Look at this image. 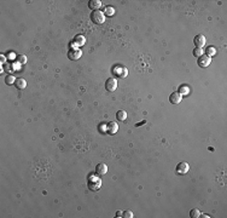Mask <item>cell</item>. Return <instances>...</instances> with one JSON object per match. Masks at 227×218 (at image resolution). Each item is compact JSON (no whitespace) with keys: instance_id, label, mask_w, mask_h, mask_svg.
<instances>
[{"instance_id":"ba28073f","label":"cell","mask_w":227,"mask_h":218,"mask_svg":"<svg viewBox=\"0 0 227 218\" xmlns=\"http://www.w3.org/2000/svg\"><path fill=\"white\" fill-rule=\"evenodd\" d=\"M193 42H195L196 47H199V49H202L204 45H206V36H204V35H202V34L196 35V36H195V39H193Z\"/></svg>"},{"instance_id":"7c38bea8","label":"cell","mask_w":227,"mask_h":218,"mask_svg":"<svg viewBox=\"0 0 227 218\" xmlns=\"http://www.w3.org/2000/svg\"><path fill=\"white\" fill-rule=\"evenodd\" d=\"M100 6H101V1H100V0H91V1L88 3V7H90L92 11H98Z\"/></svg>"},{"instance_id":"484cf974","label":"cell","mask_w":227,"mask_h":218,"mask_svg":"<svg viewBox=\"0 0 227 218\" xmlns=\"http://www.w3.org/2000/svg\"><path fill=\"white\" fill-rule=\"evenodd\" d=\"M116 217H122V212H121V211H117V212H116Z\"/></svg>"},{"instance_id":"30bf717a","label":"cell","mask_w":227,"mask_h":218,"mask_svg":"<svg viewBox=\"0 0 227 218\" xmlns=\"http://www.w3.org/2000/svg\"><path fill=\"white\" fill-rule=\"evenodd\" d=\"M106 172H108V166L104 162H100L96 166V173L98 176H104V174H106Z\"/></svg>"},{"instance_id":"9c48e42d","label":"cell","mask_w":227,"mask_h":218,"mask_svg":"<svg viewBox=\"0 0 227 218\" xmlns=\"http://www.w3.org/2000/svg\"><path fill=\"white\" fill-rule=\"evenodd\" d=\"M117 131H119V125H117V122L115 121H110L106 125V132L109 135H115Z\"/></svg>"},{"instance_id":"603a6c76","label":"cell","mask_w":227,"mask_h":218,"mask_svg":"<svg viewBox=\"0 0 227 218\" xmlns=\"http://www.w3.org/2000/svg\"><path fill=\"white\" fill-rule=\"evenodd\" d=\"M134 215H133V212L132 211H123L122 212V217H124V218H132Z\"/></svg>"},{"instance_id":"83f0119b","label":"cell","mask_w":227,"mask_h":218,"mask_svg":"<svg viewBox=\"0 0 227 218\" xmlns=\"http://www.w3.org/2000/svg\"><path fill=\"white\" fill-rule=\"evenodd\" d=\"M201 217H203V218H207V217H209L208 215H201Z\"/></svg>"},{"instance_id":"e0dca14e","label":"cell","mask_w":227,"mask_h":218,"mask_svg":"<svg viewBox=\"0 0 227 218\" xmlns=\"http://www.w3.org/2000/svg\"><path fill=\"white\" fill-rule=\"evenodd\" d=\"M190 217H192V218H198V217H201V211L197 210V208L191 210V211H190Z\"/></svg>"},{"instance_id":"8fae6325","label":"cell","mask_w":227,"mask_h":218,"mask_svg":"<svg viewBox=\"0 0 227 218\" xmlns=\"http://www.w3.org/2000/svg\"><path fill=\"white\" fill-rule=\"evenodd\" d=\"M181 99H182V96L179 92H173L169 96V101H170V103H173V104H179L181 102Z\"/></svg>"},{"instance_id":"ffe728a7","label":"cell","mask_w":227,"mask_h":218,"mask_svg":"<svg viewBox=\"0 0 227 218\" xmlns=\"http://www.w3.org/2000/svg\"><path fill=\"white\" fill-rule=\"evenodd\" d=\"M206 52H207V56H214L215 53H216V49L215 47H213V46H209L207 50H206Z\"/></svg>"},{"instance_id":"8992f818","label":"cell","mask_w":227,"mask_h":218,"mask_svg":"<svg viewBox=\"0 0 227 218\" xmlns=\"http://www.w3.org/2000/svg\"><path fill=\"white\" fill-rule=\"evenodd\" d=\"M188 170H190V165L185 161L179 162L178 166H177V173L178 174H186L188 172Z\"/></svg>"},{"instance_id":"9a60e30c","label":"cell","mask_w":227,"mask_h":218,"mask_svg":"<svg viewBox=\"0 0 227 218\" xmlns=\"http://www.w3.org/2000/svg\"><path fill=\"white\" fill-rule=\"evenodd\" d=\"M103 12H104V16L111 17V16H114V13H115V9H114L112 6H105Z\"/></svg>"},{"instance_id":"277c9868","label":"cell","mask_w":227,"mask_h":218,"mask_svg":"<svg viewBox=\"0 0 227 218\" xmlns=\"http://www.w3.org/2000/svg\"><path fill=\"white\" fill-rule=\"evenodd\" d=\"M112 73H114V75H116L117 78H120V79H123V78H126L128 75V70L126 67H120V65H117V67H115L112 69Z\"/></svg>"},{"instance_id":"7402d4cb","label":"cell","mask_w":227,"mask_h":218,"mask_svg":"<svg viewBox=\"0 0 227 218\" xmlns=\"http://www.w3.org/2000/svg\"><path fill=\"white\" fill-rule=\"evenodd\" d=\"M203 55V50L202 49H199V47H196L195 50H193V56L195 57H197V58H198V57H201Z\"/></svg>"},{"instance_id":"3957f363","label":"cell","mask_w":227,"mask_h":218,"mask_svg":"<svg viewBox=\"0 0 227 218\" xmlns=\"http://www.w3.org/2000/svg\"><path fill=\"white\" fill-rule=\"evenodd\" d=\"M82 56V51L80 49H70L68 51V58L70 61H77Z\"/></svg>"},{"instance_id":"44dd1931","label":"cell","mask_w":227,"mask_h":218,"mask_svg":"<svg viewBox=\"0 0 227 218\" xmlns=\"http://www.w3.org/2000/svg\"><path fill=\"white\" fill-rule=\"evenodd\" d=\"M16 61H17V63H19V64H24V63L27 62V56H24V55H19V56H17Z\"/></svg>"},{"instance_id":"d4e9b609","label":"cell","mask_w":227,"mask_h":218,"mask_svg":"<svg viewBox=\"0 0 227 218\" xmlns=\"http://www.w3.org/2000/svg\"><path fill=\"white\" fill-rule=\"evenodd\" d=\"M0 60H1V63L5 62V56L4 55H0Z\"/></svg>"},{"instance_id":"d6986e66","label":"cell","mask_w":227,"mask_h":218,"mask_svg":"<svg viewBox=\"0 0 227 218\" xmlns=\"http://www.w3.org/2000/svg\"><path fill=\"white\" fill-rule=\"evenodd\" d=\"M179 93L181 94V96H182V94H188L190 93V89L187 86H180L179 87Z\"/></svg>"},{"instance_id":"6da1fadb","label":"cell","mask_w":227,"mask_h":218,"mask_svg":"<svg viewBox=\"0 0 227 218\" xmlns=\"http://www.w3.org/2000/svg\"><path fill=\"white\" fill-rule=\"evenodd\" d=\"M87 185H88L90 190H98V189L101 187V181L99 177L97 176H90L88 182H87Z\"/></svg>"},{"instance_id":"ac0fdd59","label":"cell","mask_w":227,"mask_h":218,"mask_svg":"<svg viewBox=\"0 0 227 218\" xmlns=\"http://www.w3.org/2000/svg\"><path fill=\"white\" fill-rule=\"evenodd\" d=\"M5 83H6L7 85H12V84L16 83V79H14L13 75H7V76L5 78Z\"/></svg>"},{"instance_id":"cb8c5ba5","label":"cell","mask_w":227,"mask_h":218,"mask_svg":"<svg viewBox=\"0 0 227 218\" xmlns=\"http://www.w3.org/2000/svg\"><path fill=\"white\" fill-rule=\"evenodd\" d=\"M99 131L101 133L106 132V125H105V124H100V125H99Z\"/></svg>"},{"instance_id":"7a4b0ae2","label":"cell","mask_w":227,"mask_h":218,"mask_svg":"<svg viewBox=\"0 0 227 218\" xmlns=\"http://www.w3.org/2000/svg\"><path fill=\"white\" fill-rule=\"evenodd\" d=\"M91 19L92 22H94L96 24H103L105 22V16H104V12L101 11H93L91 13Z\"/></svg>"},{"instance_id":"4fadbf2b","label":"cell","mask_w":227,"mask_h":218,"mask_svg":"<svg viewBox=\"0 0 227 218\" xmlns=\"http://www.w3.org/2000/svg\"><path fill=\"white\" fill-rule=\"evenodd\" d=\"M14 85H16V87L18 90H24L26 87H27V81L24 79H22V78H19V79H16V83H14Z\"/></svg>"},{"instance_id":"2e32d148","label":"cell","mask_w":227,"mask_h":218,"mask_svg":"<svg viewBox=\"0 0 227 218\" xmlns=\"http://www.w3.org/2000/svg\"><path fill=\"white\" fill-rule=\"evenodd\" d=\"M116 119L117 120H120V121H124L127 119V113L124 112V110H119L116 113Z\"/></svg>"},{"instance_id":"52a82bcc","label":"cell","mask_w":227,"mask_h":218,"mask_svg":"<svg viewBox=\"0 0 227 218\" xmlns=\"http://www.w3.org/2000/svg\"><path fill=\"white\" fill-rule=\"evenodd\" d=\"M105 89H106L108 91H110V92L115 91V90L117 89V80H116L115 78L108 79L106 83H105Z\"/></svg>"},{"instance_id":"5b68a950","label":"cell","mask_w":227,"mask_h":218,"mask_svg":"<svg viewBox=\"0 0 227 218\" xmlns=\"http://www.w3.org/2000/svg\"><path fill=\"white\" fill-rule=\"evenodd\" d=\"M197 63H198L199 67L202 68H207L208 65L211 63V58L207 55H202L201 57H198V61H197Z\"/></svg>"},{"instance_id":"4316f807","label":"cell","mask_w":227,"mask_h":218,"mask_svg":"<svg viewBox=\"0 0 227 218\" xmlns=\"http://www.w3.org/2000/svg\"><path fill=\"white\" fill-rule=\"evenodd\" d=\"M143 124H145V120L141 121V122H139V124H137V126H140V125H143Z\"/></svg>"},{"instance_id":"5bb4252c","label":"cell","mask_w":227,"mask_h":218,"mask_svg":"<svg viewBox=\"0 0 227 218\" xmlns=\"http://www.w3.org/2000/svg\"><path fill=\"white\" fill-rule=\"evenodd\" d=\"M85 42H86V38L83 35H76L74 38V44L76 46H82L85 45Z\"/></svg>"}]
</instances>
